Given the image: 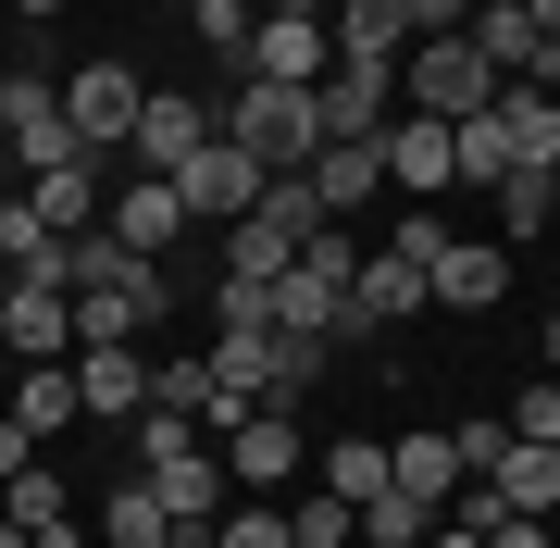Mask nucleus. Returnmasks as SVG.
<instances>
[{"label": "nucleus", "instance_id": "obj_26", "mask_svg": "<svg viewBox=\"0 0 560 548\" xmlns=\"http://www.w3.org/2000/svg\"><path fill=\"white\" fill-rule=\"evenodd\" d=\"M324 487H337V499L361 511V499H374V487H399V462H386L374 436H337V448H324Z\"/></svg>", "mask_w": 560, "mask_h": 548}, {"label": "nucleus", "instance_id": "obj_22", "mask_svg": "<svg viewBox=\"0 0 560 548\" xmlns=\"http://www.w3.org/2000/svg\"><path fill=\"white\" fill-rule=\"evenodd\" d=\"M0 511H13V524L38 536V548H75V511H62V474H38V462H25L13 487H0Z\"/></svg>", "mask_w": 560, "mask_h": 548}, {"label": "nucleus", "instance_id": "obj_15", "mask_svg": "<svg viewBox=\"0 0 560 548\" xmlns=\"http://www.w3.org/2000/svg\"><path fill=\"white\" fill-rule=\"evenodd\" d=\"M25 200H38V224H50V237H88V224H101V150H75V163L25 175Z\"/></svg>", "mask_w": 560, "mask_h": 548}, {"label": "nucleus", "instance_id": "obj_14", "mask_svg": "<svg viewBox=\"0 0 560 548\" xmlns=\"http://www.w3.org/2000/svg\"><path fill=\"white\" fill-rule=\"evenodd\" d=\"M300 175H312V200H324V212H361V200L386 187V138H324Z\"/></svg>", "mask_w": 560, "mask_h": 548}, {"label": "nucleus", "instance_id": "obj_33", "mask_svg": "<svg viewBox=\"0 0 560 548\" xmlns=\"http://www.w3.org/2000/svg\"><path fill=\"white\" fill-rule=\"evenodd\" d=\"M448 448H460V474H499L511 462V424H448Z\"/></svg>", "mask_w": 560, "mask_h": 548}, {"label": "nucleus", "instance_id": "obj_30", "mask_svg": "<svg viewBox=\"0 0 560 548\" xmlns=\"http://www.w3.org/2000/svg\"><path fill=\"white\" fill-rule=\"evenodd\" d=\"M38 249H50V224H38V200H25V187H0V263H38Z\"/></svg>", "mask_w": 560, "mask_h": 548}, {"label": "nucleus", "instance_id": "obj_10", "mask_svg": "<svg viewBox=\"0 0 560 548\" xmlns=\"http://www.w3.org/2000/svg\"><path fill=\"white\" fill-rule=\"evenodd\" d=\"M386 187H411V200L460 187V125H436V113H399V125H386Z\"/></svg>", "mask_w": 560, "mask_h": 548}, {"label": "nucleus", "instance_id": "obj_32", "mask_svg": "<svg viewBox=\"0 0 560 548\" xmlns=\"http://www.w3.org/2000/svg\"><path fill=\"white\" fill-rule=\"evenodd\" d=\"M349 524H361V511H349L337 487H324V499H300V548H349Z\"/></svg>", "mask_w": 560, "mask_h": 548}, {"label": "nucleus", "instance_id": "obj_19", "mask_svg": "<svg viewBox=\"0 0 560 548\" xmlns=\"http://www.w3.org/2000/svg\"><path fill=\"white\" fill-rule=\"evenodd\" d=\"M486 487H499V511H536V524H548V511H560V448H536V436H511V462L486 474Z\"/></svg>", "mask_w": 560, "mask_h": 548}, {"label": "nucleus", "instance_id": "obj_40", "mask_svg": "<svg viewBox=\"0 0 560 548\" xmlns=\"http://www.w3.org/2000/svg\"><path fill=\"white\" fill-rule=\"evenodd\" d=\"M0 548H38V536H25V524H13V511H0Z\"/></svg>", "mask_w": 560, "mask_h": 548}, {"label": "nucleus", "instance_id": "obj_28", "mask_svg": "<svg viewBox=\"0 0 560 548\" xmlns=\"http://www.w3.org/2000/svg\"><path fill=\"white\" fill-rule=\"evenodd\" d=\"M249 25H261L249 0H187V38H200L212 62H249Z\"/></svg>", "mask_w": 560, "mask_h": 548}, {"label": "nucleus", "instance_id": "obj_13", "mask_svg": "<svg viewBox=\"0 0 560 548\" xmlns=\"http://www.w3.org/2000/svg\"><path fill=\"white\" fill-rule=\"evenodd\" d=\"M75 386H88V411H101V424H138V411H150V349H138V337L75 349Z\"/></svg>", "mask_w": 560, "mask_h": 548}, {"label": "nucleus", "instance_id": "obj_42", "mask_svg": "<svg viewBox=\"0 0 560 548\" xmlns=\"http://www.w3.org/2000/svg\"><path fill=\"white\" fill-rule=\"evenodd\" d=\"M474 13H523V0H474Z\"/></svg>", "mask_w": 560, "mask_h": 548}, {"label": "nucleus", "instance_id": "obj_16", "mask_svg": "<svg viewBox=\"0 0 560 548\" xmlns=\"http://www.w3.org/2000/svg\"><path fill=\"white\" fill-rule=\"evenodd\" d=\"M324 25H337V62H399V50L423 38V25H411V0H337Z\"/></svg>", "mask_w": 560, "mask_h": 548}, {"label": "nucleus", "instance_id": "obj_5", "mask_svg": "<svg viewBox=\"0 0 560 548\" xmlns=\"http://www.w3.org/2000/svg\"><path fill=\"white\" fill-rule=\"evenodd\" d=\"M300 462H312L300 411H237V424H224V474H237V499H275Z\"/></svg>", "mask_w": 560, "mask_h": 548}, {"label": "nucleus", "instance_id": "obj_20", "mask_svg": "<svg viewBox=\"0 0 560 548\" xmlns=\"http://www.w3.org/2000/svg\"><path fill=\"white\" fill-rule=\"evenodd\" d=\"M75 411H88V386H75V362H38V374L13 386V424H25V436H62V424H75Z\"/></svg>", "mask_w": 560, "mask_h": 548}, {"label": "nucleus", "instance_id": "obj_36", "mask_svg": "<svg viewBox=\"0 0 560 548\" xmlns=\"http://www.w3.org/2000/svg\"><path fill=\"white\" fill-rule=\"evenodd\" d=\"M423 548H486V536H474V524H460V511H448V524H436V536H423Z\"/></svg>", "mask_w": 560, "mask_h": 548}, {"label": "nucleus", "instance_id": "obj_39", "mask_svg": "<svg viewBox=\"0 0 560 548\" xmlns=\"http://www.w3.org/2000/svg\"><path fill=\"white\" fill-rule=\"evenodd\" d=\"M13 13H25V25H50V13H62V0H13Z\"/></svg>", "mask_w": 560, "mask_h": 548}, {"label": "nucleus", "instance_id": "obj_17", "mask_svg": "<svg viewBox=\"0 0 560 548\" xmlns=\"http://www.w3.org/2000/svg\"><path fill=\"white\" fill-rule=\"evenodd\" d=\"M113 237L138 249V263H162V249L187 237V200H175V175H138V187H125V200H113Z\"/></svg>", "mask_w": 560, "mask_h": 548}, {"label": "nucleus", "instance_id": "obj_21", "mask_svg": "<svg viewBox=\"0 0 560 548\" xmlns=\"http://www.w3.org/2000/svg\"><path fill=\"white\" fill-rule=\"evenodd\" d=\"M386 462H399V487H423V499H436V511H448L460 487H474V474H460V448H448L436 424H423V436H386Z\"/></svg>", "mask_w": 560, "mask_h": 548}, {"label": "nucleus", "instance_id": "obj_7", "mask_svg": "<svg viewBox=\"0 0 560 548\" xmlns=\"http://www.w3.org/2000/svg\"><path fill=\"white\" fill-rule=\"evenodd\" d=\"M175 200H187V224H237L249 200H261V163L237 138H212V150H187L175 163Z\"/></svg>", "mask_w": 560, "mask_h": 548}, {"label": "nucleus", "instance_id": "obj_45", "mask_svg": "<svg viewBox=\"0 0 560 548\" xmlns=\"http://www.w3.org/2000/svg\"><path fill=\"white\" fill-rule=\"evenodd\" d=\"M548 536H560V511H548Z\"/></svg>", "mask_w": 560, "mask_h": 548}, {"label": "nucleus", "instance_id": "obj_25", "mask_svg": "<svg viewBox=\"0 0 560 548\" xmlns=\"http://www.w3.org/2000/svg\"><path fill=\"white\" fill-rule=\"evenodd\" d=\"M486 200H499V249L511 237H548V224H560V175H499Z\"/></svg>", "mask_w": 560, "mask_h": 548}, {"label": "nucleus", "instance_id": "obj_46", "mask_svg": "<svg viewBox=\"0 0 560 548\" xmlns=\"http://www.w3.org/2000/svg\"><path fill=\"white\" fill-rule=\"evenodd\" d=\"M548 175H560V163H548Z\"/></svg>", "mask_w": 560, "mask_h": 548}, {"label": "nucleus", "instance_id": "obj_38", "mask_svg": "<svg viewBox=\"0 0 560 548\" xmlns=\"http://www.w3.org/2000/svg\"><path fill=\"white\" fill-rule=\"evenodd\" d=\"M261 13H337V0H261Z\"/></svg>", "mask_w": 560, "mask_h": 548}, {"label": "nucleus", "instance_id": "obj_35", "mask_svg": "<svg viewBox=\"0 0 560 548\" xmlns=\"http://www.w3.org/2000/svg\"><path fill=\"white\" fill-rule=\"evenodd\" d=\"M25 462H38V436H25V424H13V411H0V487H13V474H25Z\"/></svg>", "mask_w": 560, "mask_h": 548}, {"label": "nucleus", "instance_id": "obj_37", "mask_svg": "<svg viewBox=\"0 0 560 548\" xmlns=\"http://www.w3.org/2000/svg\"><path fill=\"white\" fill-rule=\"evenodd\" d=\"M523 13H536V38H548V50H560V0H523Z\"/></svg>", "mask_w": 560, "mask_h": 548}, {"label": "nucleus", "instance_id": "obj_24", "mask_svg": "<svg viewBox=\"0 0 560 548\" xmlns=\"http://www.w3.org/2000/svg\"><path fill=\"white\" fill-rule=\"evenodd\" d=\"M150 411H175V424H224L212 362H150Z\"/></svg>", "mask_w": 560, "mask_h": 548}, {"label": "nucleus", "instance_id": "obj_18", "mask_svg": "<svg viewBox=\"0 0 560 548\" xmlns=\"http://www.w3.org/2000/svg\"><path fill=\"white\" fill-rule=\"evenodd\" d=\"M436 524H448V511L423 487H374V499H361V548H423Z\"/></svg>", "mask_w": 560, "mask_h": 548}, {"label": "nucleus", "instance_id": "obj_31", "mask_svg": "<svg viewBox=\"0 0 560 548\" xmlns=\"http://www.w3.org/2000/svg\"><path fill=\"white\" fill-rule=\"evenodd\" d=\"M511 436H536V448H560V374H536V386H523V399H511Z\"/></svg>", "mask_w": 560, "mask_h": 548}, {"label": "nucleus", "instance_id": "obj_9", "mask_svg": "<svg viewBox=\"0 0 560 548\" xmlns=\"http://www.w3.org/2000/svg\"><path fill=\"white\" fill-rule=\"evenodd\" d=\"M423 300H436V287H423V263H411V249H361V275H349V337L411 325Z\"/></svg>", "mask_w": 560, "mask_h": 548}, {"label": "nucleus", "instance_id": "obj_3", "mask_svg": "<svg viewBox=\"0 0 560 548\" xmlns=\"http://www.w3.org/2000/svg\"><path fill=\"white\" fill-rule=\"evenodd\" d=\"M349 275H361L349 224H324L300 263L275 275V325H287V337H337V349H349Z\"/></svg>", "mask_w": 560, "mask_h": 548}, {"label": "nucleus", "instance_id": "obj_8", "mask_svg": "<svg viewBox=\"0 0 560 548\" xmlns=\"http://www.w3.org/2000/svg\"><path fill=\"white\" fill-rule=\"evenodd\" d=\"M0 337H13L25 362H75V287L13 275V287H0Z\"/></svg>", "mask_w": 560, "mask_h": 548}, {"label": "nucleus", "instance_id": "obj_44", "mask_svg": "<svg viewBox=\"0 0 560 548\" xmlns=\"http://www.w3.org/2000/svg\"><path fill=\"white\" fill-rule=\"evenodd\" d=\"M0 175H13V150H0Z\"/></svg>", "mask_w": 560, "mask_h": 548}, {"label": "nucleus", "instance_id": "obj_29", "mask_svg": "<svg viewBox=\"0 0 560 548\" xmlns=\"http://www.w3.org/2000/svg\"><path fill=\"white\" fill-rule=\"evenodd\" d=\"M499 175H523V163H511V125L474 113V125H460V187H499Z\"/></svg>", "mask_w": 560, "mask_h": 548}, {"label": "nucleus", "instance_id": "obj_41", "mask_svg": "<svg viewBox=\"0 0 560 548\" xmlns=\"http://www.w3.org/2000/svg\"><path fill=\"white\" fill-rule=\"evenodd\" d=\"M548 374H560V312H548Z\"/></svg>", "mask_w": 560, "mask_h": 548}, {"label": "nucleus", "instance_id": "obj_43", "mask_svg": "<svg viewBox=\"0 0 560 548\" xmlns=\"http://www.w3.org/2000/svg\"><path fill=\"white\" fill-rule=\"evenodd\" d=\"M175 548H212V536H175Z\"/></svg>", "mask_w": 560, "mask_h": 548}, {"label": "nucleus", "instance_id": "obj_1", "mask_svg": "<svg viewBox=\"0 0 560 548\" xmlns=\"http://www.w3.org/2000/svg\"><path fill=\"white\" fill-rule=\"evenodd\" d=\"M224 138H237L261 175H300L312 150H324V113H312V88H287V75H237V101H224Z\"/></svg>", "mask_w": 560, "mask_h": 548}, {"label": "nucleus", "instance_id": "obj_27", "mask_svg": "<svg viewBox=\"0 0 560 548\" xmlns=\"http://www.w3.org/2000/svg\"><path fill=\"white\" fill-rule=\"evenodd\" d=\"M212 548H300V511H275V499H224Z\"/></svg>", "mask_w": 560, "mask_h": 548}, {"label": "nucleus", "instance_id": "obj_12", "mask_svg": "<svg viewBox=\"0 0 560 548\" xmlns=\"http://www.w3.org/2000/svg\"><path fill=\"white\" fill-rule=\"evenodd\" d=\"M423 287H436L448 312H499V300H511V249H499V237H436Z\"/></svg>", "mask_w": 560, "mask_h": 548}, {"label": "nucleus", "instance_id": "obj_4", "mask_svg": "<svg viewBox=\"0 0 560 548\" xmlns=\"http://www.w3.org/2000/svg\"><path fill=\"white\" fill-rule=\"evenodd\" d=\"M138 113H150L138 62H75V75H62V125H75L88 150H125V138H138Z\"/></svg>", "mask_w": 560, "mask_h": 548}, {"label": "nucleus", "instance_id": "obj_6", "mask_svg": "<svg viewBox=\"0 0 560 548\" xmlns=\"http://www.w3.org/2000/svg\"><path fill=\"white\" fill-rule=\"evenodd\" d=\"M237 75L324 88V75H337V25H324V13H261V25H249V62H237Z\"/></svg>", "mask_w": 560, "mask_h": 548}, {"label": "nucleus", "instance_id": "obj_11", "mask_svg": "<svg viewBox=\"0 0 560 548\" xmlns=\"http://www.w3.org/2000/svg\"><path fill=\"white\" fill-rule=\"evenodd\" d=\"M212 138H224V113H212V101H187V88H150V113H138V138H125V150H138L150 175H175L187 150H212Z\"/></svg>", "mask_w": 560, "mask_h": 548}, {"label": "nucleus", "instance_id": "obj_2", "mask_svg": "<svg viewBox=\"0 0 560 548\" xmlns=\"http://www.w3.org/2000/svg\"><path fill=\"white\" fill-rule=\"evenodd\" d=\"M399 88H411V113H436V125H474V113H499V62L474 50V25H448V38H411L399 50Z\"/></svg>", "mask_w": 560, "mask_h": 548}, {"label": "nucleus", "instance_id": "obj_23", "mask_svg": "<svg viewBox=\"0 0 560 548\" xmlns=\"http://www.w3.org/2000/svg\"><path fill=\"white\" fill-rule=\"evenodd\" d=\"M101 536H113V548H175V511H162V487H150V474H125V487H113Z\"/></svg>", "mask_w": 560, "mask_h": 548}, {"label": "nucleus", "instance_id": "obj_34", "mask_svg": "<svg viewBox=\"0 0 560 548\" xmlns=\"http://www.w3.org/2000/svg\"><path fill=\"white\" fill-rule=\"evenodd\" d=\"M486 548H560V536L536 524V511H499V524H486Z\"/></svg>", "mask_w": 560, "mask_h": 548}]
</instances>
